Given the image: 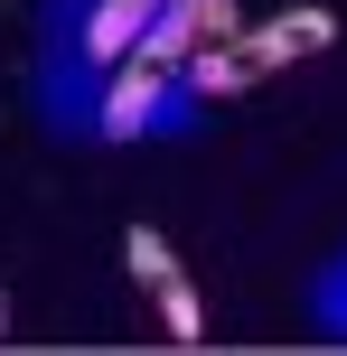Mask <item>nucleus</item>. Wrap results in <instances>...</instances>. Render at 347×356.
I'll list each match as a JSON object with an SVG mask.
<instances>
[{"instance_id": "nucleus-1", "label": "nucleus", "mask_w": 347, "mask_h": 356, "mask_svg": "<svg viewBox=\"0 0 347 356\" xmlns=\"http://www.w3.org/2000/svg\"><path fill=\"white\" fill-rule=\"evenodd\" d=\"M329 38H338L329 10H282V19H263V29H235V38H216V47H197L188 56V94H244L273 66H291V56H319Z\"/></svg>"}, {"instance_id": "nucleus-2", "label": "nucleus", "mask_w": 347, "mask_h": 356, "mask_svg": "<svg viewBox=\"0 0 347 356\" xmlns=\"http://www.w3.org/2000/svg\"><path fill=\"white\" fill-rule=\"evenodd\" d=\"M235 29H244L235 0H160L131 56H150V66H188L197 47H216V38H235Z\"/></svg>"}, {"instance_id": "nucleus-3", "label": "nucleus", "mask_w": 347, "mask_h": 356, "mask_svg": "<svg viewBox=\"0 0 347 356\" xmlns=\"http://www.w3.org/2000/svg\"><path fill=\"white\" fill-rule=\"evenodd\" d=\"M160 75H169V66H150V56H131V66H122V85L104 94V131H113V141H131V131L150 122V104H160Z\"/></svg>"}, {"instance_id": "nucleus-4", "label": "nucleus", "mask_w": 347, "mask_h": 356, "mask_svg": "<svg viewBox=\"0 0 347 356\" xmlns=\"http://www.w3.org/2000/svg\"><path fill=\"white\" fill-rule=\"evenodd\" d=\"M150 10H160V0H104L94 29H85V47L104 56V66H113V56H131V47H141V29H150Z\"/></svg>"}, {"instance_id": "nucleus-5", "label": "nucleus", "mask_w": 347, "mask_h": 356, "mask_svg": "<svg viewBox=\"0 0 347 356\" xmlns=\"http://www.w3.org/2000/svg\"><path fill=\"white\" fill-rule=\"evenodd\" d=\"M122 272H131V282H150V291H160V282H179V253H169V244H160L150 225H131V234H122Z\"/></svg>"}, {"instance_id": "nucleus-6", "label": "nucleus", "mask_w": 347, "mask_h": 356, "mask_svg": "<svg viewBox=\"0 0 347 356\" xmlns=\"http://www.w3.org/2000/svg\"><path fill=\"white\" fill-rule=\"evenodd\" d=\"M160 319H169V338H179V347L207 338V309H197V291H188V282H160Z\"/></svg>"}, {"instance_id": "nucleus-7", "label": "nucleus", "mask_w": 347, "mask_h": 356, "mask_svg": "<svg viewBox=\"0 0 347 356\" xmlns=\"http://www.w3.org/2000/svg\"><path fill=\"white\" fill-rule=\"evenodd\" d=\"M0 338H10V300H0Z\"/></svg>"}]
</instances>
